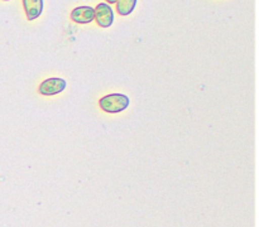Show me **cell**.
<instances>
[{
	"instance_id": "1",
	"label": "cell",
	"mask_w": 259,
	"mask_h": 227,
	"mask_svg": "<svg viewBox=\"0 0 259 227\" xmlns=\"http://www.w3.org/2000/svg\"><path fill=\"white\" fill-rule=\"evenodd\" d=\"M131 101H129L128 96L123 95V93H111V95H106L100 98L99 105L103 108L105 112L109 114H118L125 110L129 106Z\"/></svg>"
},
{
	"instance_id": "2",
	"label": "cell",
	"mask_w": 259,
	"mask_h": 227,
	"mask_svg": "<svg viewBox=\"0 0 259 227\" xmlns=\"http://www.w3.org/2000/svg\"><path fill=\"white\" fill-rule=\"evenodd\" d=\"M67 86V82H66L63 78L53 77L48 78V80L43 81L39 86V93L45 96H53L57 95V93H61Z\"/></svg>"
},
{
	"instance_id": "3",
	"label": "cell",
	"mask_w": 259,
	"mask_h": 227,
	"mask_svg": "<svg viewBox=\"0 0 259 227\" xmlns=\"http://www.w3.org/2000/svg\"><path fill=\"white\" fill-rule=\"evenodd\" d=\"M95 19L101 28H109L114 22V12L106 3H100L95 8Z\"/></svg>"
},
{
	"instance_id": "4",
	"label": "cell",
	"mask_w": 259,
	"mask_h": 227,
	"mask_svg": "<svg viewBox=\"0 0 259 227\" xmlns=\"http://www.w3.org/2000/svg\"><path fill=\"white\" fill-rule=\"evenodd\" d=\"M71 19L78 24H88L95 19V9L91 7L75 8L71 13Z\"/></svg>"
},
{
	"instance_id": "5",
	"label": "cell",
	"mask_w": 259,
	"mask_h": 227,
	"mask_svg": "<svg viewBox=\"0 0 259 227\" xmlns=\"http://www.w3.org/2000/svg\"><path fill=\"white\" fill-rule=\"evenodd\" d=\"M23 5L29 20L37 19L43 12V0H23Z\"/></svg>"
},
{
	"instance_id": "6",
	"label": "cell",
	"mask_w": 259,
	"mask_h": 227,
	"mask_svg": "<svg viewBox=\"0 0 259 227\" xmlns=\"http://www.w3.org/2000/svg\"><path fill=\"white\" fill-rule=\"evenodd\" d=\"M137 2L138 0H118L116 2V10H118L119 14L124 15V17L132 14V12L136 8Z\"/></svg>"
},
{
	"instance_id": "7",
	"label": "cell",
	"mask_w": 259,
	"mask_h": 227,
	"mask_svg": "<svg viewBox=\"0 0 259 227\" xmlns=\"http://www.w3.org/2000/svg\"><path fill=\"white\" fill-rule=\"evenodd\" d=\"M106 2L110 3V4H114V3H116V2H118V0H106Z\"/></svg>"
},
{
	"instance_id": "8",
	"label": "cell",
	"mask_w": 259,
	"mask_h": 227,
	"mask_svg": "<svg viewBox=\"0 0 259 227\" xmlns=\"http://www.w3.org/2000/svg\"><path fill=\"white\" fill-rule=\"evenodd\" d=\"M4 2H9V0H4Z\"/></svg>"
}]
</instances>
